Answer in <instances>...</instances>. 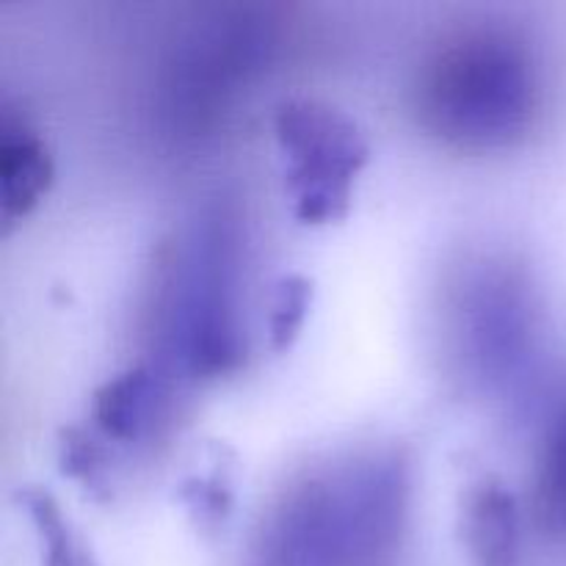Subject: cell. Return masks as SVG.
<instances>
[{"label": "cell", "mask_w": 566, "mask_h": 566, "mask_svg": "<svg viewBox=\"0 0 566 566\" xmlns=\"http://www.w3.org/2000/svg\"><path fill=\"white\" fill-rule=\"evenodd\" d=\"M61 468L70 479L81 481L86 490H108V475H105L108 473V459H105L103 446L83 431H64V437H61Z\"/></svg>", "instance_id": "cell-13"}, {"label": "cell", "mask_w": 566, "mask_h": 566, "mask_svg": "<svg viewBox=\"0 0 566 566\" xmlns=\"http://www.w3.org/2000/svg\"><path fill=\"white\" fill-rule=\"evenodd\" d=\"M542 103L536 44L509 22H473L442 36L412 86L418 125L462 153L517 147L539 122Z\"/></svg>", "instance_id": "cell-3"}, {"label": "cell", "mask_w": 566, "mask_h": 566, "mask_svg": "<svg viewBox=\"0 0 566 566\" xmlns=\"http://www.w3.org/2000/svg\"><path fill=\"white\" fill-rule=\"evenodd\" d=\"M53 182V155L25 116L6 108L0 119V216L6 224L39 205Z\"/></svg>", "instance_id": "cell-9"}, {"label": "cell", "mask_w": 566, "mask_h": 566, "mask_svg": "<svg viewBox=\"0 0 566 566\" xmlns=\"http://www.w3.org/2000/svg\"><path fill=\"white\" fill-rule=\"evenodd\" d=\"M462 531L475 566H520L523 509L501 479L484 475L470 484L462 506Z\"/></svg>", "instance_id": "cell-8"}, {"label": "cell", "mask_w": 566, "mask_h": 566, "mask_svg": "<svg viewBox=\"0 0 566 566\" xmlns=\"http://www.w3.org/2000/svg\"><path fill=\"white\" fill-rule=\"evenodd\" d=\"M180 385L149 359H138L97 387L92 418L108 440L122 446L153 442L171 423Z\"/></svg>", "instance_id": "cell-7"}, {"label": "cell", "mask_w": 566, "mask_h": 566, "mask_svg": "<svg viewBox=\"0 0 566 566\" xmlns=\"http://www.w3.org/2000/svg\"><path fill=\"white\" fill-rule=\"evenodd\" d=\"M17 497H20L22 509L28 512L39 542H42L44 566H94L92 553L86 551L81 536L66 523L61 506L48 490L22 486Z\"/></svg>", "instance_id": "cell-11"}, {"label": "cell", "mask_w": 566, "mask_h": 566, "mask_svg": "<svg viewBox=\"0 0 566 566\" xmlns=\"http://www.w3.org/2000/svg\"><path fill=\"white\" fill-rule=\"evenodd\" d=\"M142 332L144 359L180 387L241 368L249 354L247 224L235 202H205L160 247Z\"/></svg>", "instance_id": "cell-2"}, {"label": "cell", "mask_w": 566, "mask_h": 566, "mask_svg": "<svg viewBox=\"0 0 566 566\" xmlns=\"http://www.w3.org/2000/svg\"><path fill=\"white\" fill-rule=\"evenodd\" d=\"M274 133L293 216L304 224L343 219L370 155L357 122L326 99L287 97L274 111Z\"/></svg>", "instance_id": "cell-6"}, {"label": "cell", "mask_w": 566, "mask_h": 566, "mask_svg": "<svg viewBox=\"0 0 566 566\" xmlns=\"http://www.w3.org/2000/svg\"><path fill=\"white\" fill-rule=\"evenodd\" d=\"M448 354L459 376L497 398L534 387L542 363V307L528 271L506 258H475L446 298Z\"/></svg>", "instance_id": "cell-5"}, {"label": "cell", "mask_w": 566, "mask_h": 566, "mask_svg": "<svg viewBox=\"0 0 566 566\" xmlns=\"http://www.w3.org/2000/svg\"><path fill=\"white\" fill-rule=\"evenodd\" d=\"M188 501L197 512L210 514V517H219V514L227 512L230 506V495H227V486L219 484V481H205L199 479L197 484L188 490Z\"/></svg>", "instance_id": "cell-14"}, {"label": "cell", "mask_w": 566, "mask_h": 566, "mask_svg": "<svg viewBox=\"0 0 566 566\" xmlns=\"http://www.w3.org/2000/svg\"><path fill=\"white\" fill-rule=\"evenodd\" d=\"M534 520L545 534L566 539V390L553 403L534 468Z\"/></svg>", "instance_id": "cell-10"}, {"label": "cell", "mask_w": 566, "mask_h": 566, "mask_svg": "<svg viewBox=\"0 0 566 566\" xmlns=\"http://www.w3.org/2000/svg\"><path fill=\"white\" fill-rule=\"evenodd\" d=\"M409 520L412 464L401 448L332 453L276 492L249 566H398Z\"/></svg>", "instance_id": "cell-1"}, {"label": "cell", "mask_w": 566, "mask_h": 566, "mask_svg": "<svg viewBox=\"0 0 566 566\" xmlns=\"http://www.w3.org/2000/svg\"><path fill=\"white\" fill-rule=\"evenodd\" d=\"M280 48L265 9L230 6L199 17L166 50L153 86V122L177 147H197L224 130L247 105Z\"/></svg>", "instance_id": "cell-4"}, {"label": "cell", "mask_w": 566, "mask_h": 566, "mask_svg": "<svg viewBox=\"0 0 566 566\" xmlns=\"http://www.w3.org/2000/svg\"><path fill=\"white\" fill-rule=\"evenodd\" d=\"M313 287L302 274H285L276 282L274 298H271L269 313V337L274 348L291 346L304 324V315L310 310Z\"/></svg>", "instance_id": "cell-12"}]
</instances>
